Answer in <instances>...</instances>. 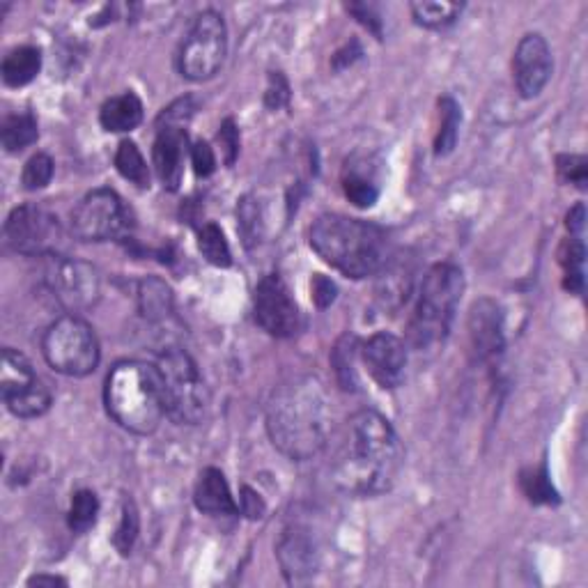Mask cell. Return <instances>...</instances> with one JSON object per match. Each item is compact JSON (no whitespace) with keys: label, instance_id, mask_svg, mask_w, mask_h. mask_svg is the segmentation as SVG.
Listing matches in <instances>:
<instances>
[{"label":"cell","instance_id":"cell-4","mask_svg":"<svg viewBox=\"0 0 588 588\" xmlns=\"http://www.w3.org/2000/svg\"><path fill=\"white\" fill-rule=\"evenodd\" d=\"M104 405L111 419L134 435H152L166 416L164 384L157 363L118 361L104 384Z\"/></svg>","mask_w":588,"mask_h":588},{"label":"cell","instance_id":"cell-24","mask_svg":"<svg viewBox=\"0 0 588 588\" xmlns=\"http://www.w3.org/2000/svg\"><path fill=\"white\" fill-rule=\"evenodd\" d=\"M439 131L435 138V154L437 157H446L455 150L460 136V125H462V108L455 102L453 97H441L439 102Z\"/></svg>","mask_w":588,"mask_h":588},{"label":"cell","instance_id":"cell-16","mask_svg":"<svg viewBox=\"0 0 588 588\" xmlns=\"http://www.w3.org/2000/svg\"><path fill=\"white\" fill-rule=\"evenodd\" d=\"M469 343L471 352L481 363H494L506 350L504 311L497 301L481 299L471 306L469 313Z\"/></svg>","mask_w":588,"mask_h":588},{"label":"cell","instance_id":"cell-29","mask_svg":"<svg viewBox=\"0 0 588 588\" xmlns=\"http://www.w3.org/2000/svg\"><path fill=\"white\" fill-rule=\"evenodd\" d=\"M198 249L203 253V258L214 267L226 269L232 265L228 239L223 235V230L212 221H207L198 228Z\"/></svg>","mask_w":588,"mask_h":588},{"label":"cell","instance_id":"cell-35","mask_svg":"<svg viewBox=\"0 0 588 588\" xmlns=\"http://www.w3.org/2000/svg\"><path fill=\"white\" fill-rule=\"evenodd\" d=\"M53 170H56V164H53V159L49 157V154L37 152L35 157H30L26 161V166H23V173H21L23 189H28V191L44 189L46 184L53 180Z\"/></svg>","mask_w":588,"mask_h":588},{"label":"cell","instance_id":"cell-32","mask_svg":"<svg viewBox=\"0 0 588 588\" xmlns=\"http://www.w3.org/2000/svg\"><path fill=\"white\" fill-rule=\"evenodd\" d=\"M520 485L531 504H556V501H559V494L554 490L552 478H549L545 464L543 467L524 471L520 476Z\"/></svg>","mask_w":588,"mask_h":588},{"label":"cell","instance_id":"cell-31","mask_svg":"<svg viewBox=\"0 0 588 588\" xmlns=\"http://www.w3.org/2000/svg\"><path fill=\"white\" fill-rule=\"evenodd\" d=\"M99 517V499L92 490H79L74 492L72 504H69L67 513V526L74 533H85L97 524Z\"/></svg>","mask_w":588,"mask_h":588},{"label":"cell","instance_id":"cell-7","mask_svg":"<svg viewBox=\"0 0 588 588\" xmlns=\"http://www.w3.org/2000/svg\"><path fill=\"white\" fill-rule=\"evenodd\" d=\"M42 354L60 375L85 377L95 373L102 359L95 329L79 315H63L44 331Z\"/></svg>","mask_w":588,"mask_h":588},{"label":"cell","instance_id":"cell-15","mask_svg":"<svg viewBox=\"0 0 588 588\" xmlns=\"http://www.w3.org/2000/svg\"><path fill=\"white\" fill-rule=\"evenodd\" d=\"M359 357L382 389H398L405 379L407 347L398 336L379 331L359 345Z\"/></svg>","mask_w":588,"mask_h":588},{"label":"cell","instance_id":"cell-1","mask_svg":"<svg viewBox=\"0 0 588 588\" xmlns=\"http://www.w3.org/2000/svg\"><path fill=\"white\" fill-rule=\"evenodd\" d=\"M402 458L405 451L389 419L375 409H361L340 432L331 474L343 492L377 497L396 485Z\"/></svg>","mask_w":588,"mask_h":588},{"label":"cell","instance_id":"cell-10","mask_svg":"<svg viewBox=\"0 0 588 588\" xmlns=\"http://www.w3.org/2000/svg\"><path fill=\"white\" fill-rule=\"evenodd\" d=\"M0 393L7 409L19 419H37L49 412L51 391L35 375L30 361L21 352L5 347L0 368Z\"/></svg>","mask_w":588,"mask_h":588},{"label":"cell","instance_id":"cell-41","mask_svg":"<svg viewBox=\"0 0 588 588\" xmlns=\"http://www.w3.org/2000/svg\"><path fill=\"white\" fill-rule=\"evenodd\" d=\"M347 12H352L354 17H357L375 37H382V19H379V14L373 5L352 3V5H347Z\"/></svg>","mask_w":588,"mask_h":588},{"label":"cell","instance_id":"cell-44","mask_svg":"<svg viewBox=\"0 0 588 588\" xmlns=\"http://www.w3.org/2000/svg\"><path fill=\"white\" fill-rule=\"evenodd\" d=\"M582 228H584V205H577L575 210L568 214V230L572 237H579Z\"/></svg>","mask_w":588,"mask_h":588},{"label":"cell","instance_id":"cell-27","mask_svg":"<svg viewBox=\"0 0 588 588\" xmlns=\"http://www.w3.org/2000/svg\"><path fill=\"white\" fill-rule=\"evenodd\" d=\"M115 168H118V173L125 177L127 182L136 184V187H150V168H147V161L134 141H122L118 145V152H115Z\"/></svg>","mask_w":588,"mask_h":588},{"label":"cell","instance_id":"cell-36","mask_svg":"<svg viewBox=\"0 0 588 588\" xmlns=\"http://www.w3.org/2000/svg\"><path fill=\"white\" fill-rule=\"evenodd\" d=\"M556 173H559L561 182L575 184L584 191L588 182V161L582 154H561L556 159Z\"/></svg>","mask_w":588,"mask_h":588},{"label":"cell","instance_id":"cell-30","mask_svg":"<svg viewBox=\"0 0 588 588\" xmlns=\"http://www.w3.org/2000/svg\"><path fill=\"white\" fill-rule=\"evenodd\" d=\"M584 258H586V249L584 242L579 237L566 239L561 249V265H563V288L568 292L582 294L584 292Z\"/></svg>","mask_w":588,"mask_h":588},{"label":"cell","instance_id":"cell-25","mask_svg":"<svg viewBox=\"0 0 588 588\" xmlns=\"http://www.w3.org/2000/svg\"><path fill=\"white\" fill-rule=\"evenodd\" d=\"M414 21L423 28L441 30L458 21L464 10L462 3H446V0H421V3L409 5Z\"/></svg>","mask_w":588,"mask_h":588},{"label":"cell","instance_id":"cell-13","mask_svg":"<svg viewBox=\"0 0 588 588\" xmlns=\"http://www.w3.org/2000/svg\"><path fill=\"white\" fill-rule=\"evenodd\" d=\"M253 317L274 338H292L301 329V313L290 288L278 274H269L253 292Z\"/></svg>","mask_w":588,"mask_h":588},{"label":"cell","instance_id":"cell-11","mask_svg":"<svg viewBox=\"0 0 588 588\" xmlns=\"http://www.w3.org/2000/svg\"><path fill=\"white\" fill-rule=\"evenodd\" d=\"M44 285L67 315L90 311L102 292L97 269L88 262L65 258V255H53L44 272Z\"/></svg>","mask_w":588,"mask_h":588},{"label":"cell","instance_id":"cell-42","mask_svg":"<svg viewBox=\"0 0 588 588\" xmlns=\"http://www.w3.org/2000/svg\"><path fill=\"white\" fill-rule=\"evenodd\" d=\"M239 510L249 517V520H260V517H265V501L260 499V494L251 490V487H242V506Z\"/></svg>","mask_w":588,"mask_h":588},{"label":"cell","instance_id":"cell-28","mask_svg":"<svg viewBox=\"0 0 588 588\" xmlns=\"http://www.w3.org/2000/svg\"><path fill=\"white\" fill-rule=\"evenodd\" d=\"M359 345L361 343L357 338L345 334L336 343L334 354H331V363H334V368H336L338 382L347 391H357V386H359L357 368H354V363H357V354H359Z\"/></svg>","mask_w":588,"mask_h":588},{"label":"cell","instance_id":"cell-9","mask_svg":"<svg viewBox=\"0 0 588 588\" xmlns=\"http://www.w3.org/2000/svg\"><path fill=\"white\" fill-rule=\"evenodd\" d=\"M5 242L12 251L53 258L65 251L63 223L40 205H21L5 221Z\"/></svg>","mask_w":588,"mask_h":588},{"label":"cell","instance_id":"cell-26","mask_svg":"<svg viewBox=\"0 0 588 588\" xmlns=\"http://www.w3.org/2000/svg\"><path fill=\"white\" fill-rule=\"evenodd\" d=\"M343 191L345 198L350 200L354 207H361V210H368L373 207L379 198V187L375 177L366 173V170H359L357 166L347 164L343 173Z\"/></svg>","mask_w":588,"mask_h":588},{"label":"cell","instance_id":"cell-40","mask_svg":"<svg viewBox=\"0 0 588 588\" xmlns=\"http://www.w3.org/2000/svg\"><path fill=\"white\" fill-rule=\"evenodd\" d=\"M311 292H313V301L317 308H327L336 301V283L331 281V278L322 276V274H315L313 281H311Z\"/></svg>","mask_w":588,"mask_h":588},{"label":"cell","instance_id":"cell-20","mask_svg":"<svg viewBox=\"0 0 588 588\" xmlns=\"http://www.w3.org/2000/svg\"><path fill=\"white\" fill-rule=\"evenodd\" d=\"M99 122L111 134L134 131L143 122V102L136 92H122V95L106 99L102 111H99Z\"/></svg>","mask_w":588,"mask_h":588},{"label":"cell","instance_id":"cell-2","mask_svg":"<svg viewBox=\"0 0 588 588\" xmlns=\"http://www.w3.org/2000/svg\"><path fill=\"white\" fill-rule=\"evenodd\" d=\"M267 432L278 451L294 462L322 453L331 435V405L320 379L297 375L278 384L267 402Z\"/></svg>","mask_w":588,"mask_h":588},{"label":"cell","instance_id":"cell-19","mask_svg":"<svg viewBox=\"0 0 588 588\" xmlns=\"http://www.w3.org/2000/svg\"><path fill=\"white\" fill-rule=\"evenodd\" d=\"M193 501H196V508L200 513L212 517H235L239 513V506L235 504L226 476L216 467H207L200 474L196 492H193Z\"/></svg>","mask_w":588,"mask_h":588},{"label":"cell","instance_id":"cell-37","mask_svg":"<svg viewBox=\"0 0 588 588\" xmlns=\"http://www.w3.org/2000/svg\"><path fill=\"white\" fill-rule=\"evenodd\" d=\"M290 83L281 72L269 74V85L265 92V106L269 111H281L290 106Z\"/></svg>","mask_w":588,"mask_h":588},{"label":"cell","instance_id":"cell-14","mask_svg":"<svg viewBox=\"0 0 588 588\" xmlns=\"http://www.w3.org/2000/svg\"><path fill=\"white\" fill-rule=\"evenodd\" d=\"M554 60L543 35L529 33L517 44L513 56L515 88L524 99H536L552 79Z\"/></svg>","mask_w":588,"mask_h":588},{"label":"cell","instance_id":"cell-6","mask_svg":"<svg viewBox=\"0 0 588 588\" xmlns=\"http://www.w3.org/2000/svg\"><path fill=\"white\" fill-rule=\"evenodd\" d=\"M157 368L164 384L168 419L177 425H198L210 409V391L196 361L180 347H168Z\"/></svg>","mask_w":588,"mask_h":588},{"label":"cell","instance_id":"cell-43","mask_svg":"<svg viewBox=\"0 0 588 588\" xmlns=\"http://www.w3.org/2000/svg\"><path fill=\"white\" fill-rule=\"evenodd\" d=\"M361 58V46L357 40H352L350 44H345V49H340L336 56H334V69L336 72H340V69L350 67L352 63H357V60Z\"/></svg>","mask_w":588,"mask_h":588},{"label":"cell","instance_id":"cell-23","mask_svg":"<svg viewBox=\"0 0 588 588\" xmlns=\"http://www.w3.org/2000/svg\"><path fill=\"white\" fill-rule=\"evenodd\" d=\"M37 138H40V127H37V118L30 111L10 115V118H5L3 129H0V141H3L5 152L10 154L26 150Z\"/></svg>","mask_w":588,"mask_h":588},{"label":"cell","instance_id":"cell-5","mask_svg":"<svg viewBox=\"0 0 588 588\" xmlns=\"http://www.w3.org/2000/svg\"><path fill=\"white\" fill-rule=\"evenodd\" d=\"M464 294V274L453 262H437L423 276L419 301L409 320V343L430 350L451 334L455 311Z\"/></svg>","mask_w":588,"mask_h":588},{"label":"cell","instance_id":"cell-22","mask_svg":"<svg viewBox=\"0 0 588 588\" xmlns=\"http://www.w3.org/2000/svg\"><path fill=\"white\" fill-rule=\"evenodd\" d=\"M138 311L150 322H161L173 313V290L157 276H147L138 285Z\"/></svg>","mask_w":588,"mask_h":588},{"label":"cell","instance_id":"cell-39","mask_svg":"<svg viewBox=\"0 0 588 588\" xmlns=\"http://www.w3.org/2000/svg\"><path fill=\"white\" fill-rule=\"evenodd\" d=\"M191 164L198 177H210L216 170V154L210 143L198 141L191 147Z\"/></svg>","mask_w":588,"mask_h":588},{"label":"cell","instance_id":"cell-17","mask_svg":"<svg viewBox=\"0 0 588 588\" xmlns=\"http://www.w3.org/2000/svg\"><path fill=\"white\" fill-rule=\"evenodd\" d=\"M276 559L290 584L308 582L320 570V547L304 526H288L276 545Z\"/></svg>","mask_w":588,"mask_h":588},{"label":"cell","instance_id":"cell-34","mask_svg":"<svg viewBox=\"0 0 588 588\" xmlns=\"http://www.w3.org/2000/svg\"><path fill=\"white\" fill-rule=\"evenodd\" d=\"M237 228H239V235H242L244 244L255 246L260 244L262 239V212H260V205L258 200L251 198V196H244L239 200L237 205Z\"/></svg>","mask_w":588,"mask_h":588},{"label":"cell","instance_id":"cell-33","mask_svg":"<svg viewBox=\"0 0 588 588\" xmlns=\"http://www.w3.org/2000/svg\"><path fill=\"white\" fill-rule=\"evenodd\" d=\"M138 531H141V515H138V508L129 497L122 501V517L118 529H115L113 545L122 556H129L131 549H134L138 540Z\"/></svg>","mask_w":588,"mask_h":588},{"label":"cell","instance_id":"cell-12","mask_svg":"<svg viewBox=\"0 0 588 588\" xmlns=\"http://www.w3.org/2000/svg\"><path fill=\"white\" fill-rule=\"evenodd\" d=\"M72 232L81 242H111L129 232V214L113 189H95L72 212Z\"/></svg>","mask_w":588,"mask_h":588},{"label":"cell","instance_id":"cell-3","mask_svg":"<svg viewBox=\"0 0 588 588\" xmlns=\"http://www.w3.org/2000/svg\"><path fill=\"white\" fill-rule=\"evenodd\" d=\"M311 249L350 278H368L386 265L389 239L375 223L352 219L345 214H322L308 230Z\"/></svg>","mask_w":588,"mask_h":588},{"label":"cell","instance_id":"cell-8","mask_svg":"<svg viewBox=\"0 0 588 588\" xmlns=\"http://www.w3.org/2000/svg\"><path fill=\"white\" fill-rule=\"evenodd\" d=\"M228 53V28L219 12L205 10L193 19L177 51V69L189 81H207L223 67Z\"/></svg>","mask_w":588,"mask_h":588},{"label":"cell","instance_id":"cell-38","mask_svg":"<svg viewBox=\"0 0 588 588\" xmlns=\"http://www.w3.org/2000/svg\"><path fill=\"white\" fill-rule=\"evenodd\" d=\"M216 138H219L226 166H235V161L239 157V129L235 125V120L228 118L226 122H223L221 129H219V136Z\"/></svg>","mask_w":588,"mask_h":588},{"label":"cell","instance_id":"cell-18","mask_svg":"<svg viewBox=\"0 0 588 588\" xmlns=\"http://www.w3.org/2000/svg\"><path fill=\"white\" fill-rule=\"evenodd\" d=\"M189 152V138L182 125H166L159 129L152 147V164L164 189L177 191L184 177V159Z\"/></svg>","mask_w":588,"mask_h":588},{"label":"cell","instance_id":"cell-21","mask_svg":"<svg viewBox=\"0 0 588 588\" xmlns=\"http://www.w3.org/2000/svg\"><path fill=\"white\" fill-rule=\"evenodd\" d=\"M42 69V51L37 46L23 44L7 53L0 67L3 83L10 88H23V85L33 83Z\"/></svg>","mask_w":588,"mask_h":588},{"label":"cell","instance_id":"cell-45","mask_svg":"<svg viewBox=\"0 0 588 588\" xmlns=\"http://www.w3.org/2000/svg\"><path fill=\"white\" fill-rule=\"evenodd\" d=\"M30 586H67V579L58 575H37L28 582Z\"/></svg>","mask_w":588,"mask_h":588}]
</instances>
